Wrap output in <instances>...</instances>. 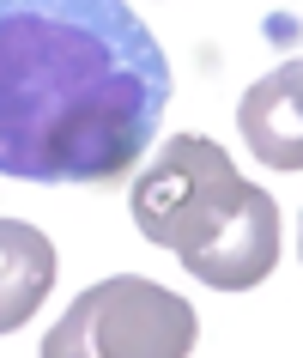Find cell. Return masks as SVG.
<instances>
[{
    "label": "cell",
    "mask_w": 303,
    "mask_h": 358,
    "mask_svg": "<svg viewBox=\"0 0 303 358\" xmlns=\"http://www.w3.org/2000/svg\"><path fill=\"white\" fill-rule=\"evenodd\" d=\"M128 213L146 243L170 249L212 292H249L279 267L273 194L243 182L230 152L207 134H176L152 152Z\"/></svg>",
    "instance_id": "2"
},
{
    "label": "cell",
    "mask_w": 303,
    "mask_h": 358,
    "mask_svg": "<svg viewBox=\"0 0 303 358\" xmlns=\"http://www.w3.org/2000/svg\"><path fill=\"white\" fill-rule=\"evenodd\" d=\"M237 122H243L249 152L261 158L267 170H285L297 176L303 170V61H279L267 79H255L237 103Z\"/></svg>",
    "instance_id": "4"
},
{
    "label": "cell",
    "mask_w": 303,
    "mask_h": 358,
    "mask_svg": "<svg viewBox=\"0 0 303 358\" xmlns=\"http://www.w3.org/2000/svg\"><path fill=\"white\" fill-rule=\"evenodd\" d=\"M170 110V61L128 0H0V176L115 182Z\"/></svg>",
    "instance_id": "1"
},
{
    "label": "cell",
    "mask_w": 303,
    "mask_h": 358,
    "mask_svg": "<svg viewBox=\"0 0 303 358\" xmlns=\"http://www.w3.org/2000/svg\"><path fill=\"white\" fill-rule=\"evenodd\" d=\"M194 346L200 322L189 298L140 273H115L67 303L43 340V358H189Z\"/></svg>",
    "instance_id": "3"
},
{
    "label": "cell",
    "mask_w": 303,
    "mask_h": 358,
    "mask_svg": "<svg viewBox=\"0 0 303 358\" xmlns=\"http://www.w3.org/2000/svg\"><path fill=\"white\" fill-rule=\"evenodd\" d=\"M55 243L24 219H0V334H13L43 310L55 285Z\"/></svg>",
    "instance_id": "5"
}]
</instances>
